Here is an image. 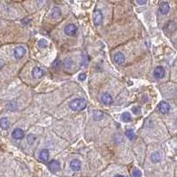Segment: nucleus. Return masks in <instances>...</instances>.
Returning a JSON list of instances; mask_svg holds the SVG:
<instances>
[{
    "mask_svg": "<svg viewBox=\"0 0 177 177\" xmlns=\"http://www.w3.org/2000/svg\"><path fill=\"white\" fill-rule=\"evenodd\" d=\"M114 177H125V176H122V175H116V176H114Z\"/></svg>",
    "mask_w": 177,
    "mask_h": 177,
    "instance_id": "nucleus-28",
    "label": "nucleus"
},
{
    "mask_svg": "<svg viewBox=\"0 0 177 177\" xmlns=\"http://www.w3.org/2000/svg\"><path fill=\"white\" fill-rule=\"evenodd\" d=\"M154 76L157 79H161L165 75V69L162 67H157L154 69Z\"/></svg>",
    "mask_w": 177,
    "mask_h": 177,
    "instance_id": "nucleus-8",
    "label": "nucleus"
},
{
    "mask_svg": "<svg viewBox=\"0 0 177 177\" xmlns=\"http://www.w3.org/2000/svg\"><path fill=\"white\" fill-rule=\"evenodd\" d=\"M0 127H1L2 129H5V130L9 128L10 122H9L7 118H2L1 120H0Z\"/></svg>",
    "mask_w": 177,
    "mask_h": 177,
    "instance_id": "nucleus-14",
    "label": "nucleus"
},
{
    "mask_svg": "<svg viewBox=\"0 0 177 177\" xmlns=\"http://www.w3.org/2000/svg\"><path fill=\"white\" fill-rule=\"evenodd\" d=\"M114 61H115V63L118 64V65L123 64L124 61H125V57H124V55H123L121 52H117V53L114 55Z\"/></svg>",
    "mask_w": 177,
    "mask_h": 177,
    "instance_id": "nucleus-13",
    "label": "nucleus"
},
{
    "mask_svg": "<svg viewBox=\"0 0 177 177\" xmlns=\"http://www.w3.org/2000/svg\"><path fill=\"white\" fill-rule=\"evenodd\" d=\"M159 111H160L161 113L165 114V113H167L169 112V110H170V105H169L166 102L162 101V102H160L159 105Z\"/></svg>",
    "mask_w": 177,
    "mask_h": 177,
    "instance_id": "nucleus-7",
    "label": "nucleus"
},
{
    "mask_svg": "<svg viewBox=\"0 0 177 177\" xmlns=\"http://www.w3.org/2000/svg\"><path fill=\"white\" fill-rule=\"evenodd\" d=\"M86 105H87V103L82 98H75L69 104V107L73 111H81L85 109Z\"/></svg>",
    "mask_w": 177,
    "mask_h": 177,
    "instance_id": "nucleus-1",
    "label": "nucleus"
},
{
    "mask_svg": "<svg viewBox=\"0 0 177 177\" xmlns=\"http://www.w3.org/2000/svg\"><path fill=\"white\" fill-rule=\"evenodd\" d=\"M169 10H170V6H169L168 3L163 2V3L160 4V6H159V12H160L161 14H163V15L167 14L168 12H169Z\"/></svg>",
    "mask_w": 177,
    "mask_h": 177,
    "instance_id": "nucleus-10",
    "label": "nucleus"
},
{
    "mask_svg": "<svg viewBox=\"0 0 177 177\" xmlns=\"http://www.w3.org/2000/svg\"><path fill=\"white\" fill-rule=\"evenodd\" d=\"M100 101L104 105H111L113 103V97L109 93H104L100 97Z\"/></svg>",
    "mask_w": 177,
    "mask_h": 177,
    "instance_id": "nucleus-5",
    "label": "nucleus"
},
{
    "mask_svg": "<svg viewBox=\"0 0 177 177\" xmlns=\"http://www.w3.org/2000/svg\"><path fill=\"white\" fill-rule=\"evenodd\" d=\"M39 158L42 161L48 160V159H49V152H48V150H46V149L42 150L41 152H40V154H39Z\"/></svg>",
    "mask_w": 177,
    "mask_h": 177,
    "instance_id": "nucleus-15",
    "label": "nucleus"
},
{
    "mask_svg": "<svg viewBox=\"0 0 177 177\" xmlns=\"http://www.w3.org/2000/svg\"><path fill=\"white\" fill-rule=\"evenodd\" d=\"M85 78H86V74H81L79 75V80L80 81H83V80H85Z\"/></svg>",
    "mask_w": 177,
    "mask_h": 177,
    "instance_id": "nucleus-26",
    "label": "nucleus"
},
{
    "mask_svg": "<svg viewBox=\"0 0 177 177\" xmlns=\"http://www.w3.org/2000/svg\"><path fill=\"white\" fill-rule=\"evenodd\" d=\"M26 54V49L24 47H16L14 49V52H13V55H14V58L19 59H21L24 57V55Z\"/></svg>",
    "mask_w": 177,
    "mask_h": 177,
    "instance_id": "nucleus-4",
    "label": "nucleus"
},
{
    "mask_svg": "<svg viewBox=\"0 0 177 177\" xmlns=\"http://www.w3.org/2000/svg\"><path fill=\"white\" fill-rule=\"evenodd\" d=\"M103 21V15L102 13L99 10H95L93 13V22L95 26H99L102 23Z\"/></svg>",
    "mask_w": 177,
    "mask_h": 177,
    "instance_id": "nucleus-3",
    "label": "nucleus"
},
{
    "mask_svg": "<svg viewBox=\"0 0 177 177\" xmlns=\"http://www.w3.org/2000/svg\"><path fill=\"white\" fill-rule=\"evenodd\" d=\"M77 31H78V28L74 24H69L64 29L65 34L67 35H68V36H74V35H75L76 33H77Z\"/></svg>",
    "mask_w": 177,
    "mask_h": 177,
    "instance_id": "nucleus-2",
    "label": "nucleus"
},
{
    "mask_svg": "<svg viewBox=\"0 0 177 177\" xmlns=\"http://www.w3.org/2000/svg\"><path fill=\"white\" fill-rule=\"evenodd\" d=\"M104 117V113L101 111H96L93 113V118L95 120H100Z\"/></svg>",
    "mask_w": 177,
    "mask_h": 177,
    "instance_id": "nucleus-19",
    "label": "nucleus"
},
{
    "mask_svg": "<svg viewBox=\"0 0 177 177\" xmlns=\"http://www.w3.org/2000/svg\"><path fill=\"white\" fill-rule=\"evenodd\" d=\"M132 175H133V177H141L142 173H141V171L139 169L135 168L134 170L132 171Z\"/></svg>",
    "mask_w": 177,
    "mask_h": 177,
    "instance_id": "nucleus-22",
    "label": "nucleus"
},
{
    "mask_svg": "<svg viewBox=\"0 0 177 177\" xmlns=\"http://www.w3.org/2000/svg\"><path fill=\"white\" fill-rule=\"evenodd\" d=\"M81 161L78 160V159H74L70 162V167L72 170L74 171H78L81 169Z\"/></svg>",
    "mask_w": 177,
    "mask_h": 177,
    "instance_id": "nucleus-12",
    "label": "nucleus"
},
{
    "mask_svg": "<svg viewBox=\"0 0 177 177\" xmlns=\"http://www.w3.org/2000/svg\"><path fill=\"white\" fill-rule=\"evenodd\" d=\"M63 65L65 68H71L73 66V60L69 58H67L64 61H63Z\"/></svg>",
    "mask_w": 177,
    "mask_h": 177,
    "instance_id": "nucleus-20",
    "label": "nucleus"
},
{
    "mask_svg": "<svg viewBox=\"0 0 177 177\" xmlns=\"http://www.w3.org/2000/svg\"><path fill=\"white\" fill-rule=\"evenodd\" d=\"M126 137L130 140H133V139L136 138V135H135L134 131L131 130V129H128V130L126 131Z\"/></svg>",
    "mask_w": 177,
    "mask_h": 177,
    "instance_id": "nucleus-21",
    "label": "nucleus"
},
{
    "mask_svg": "<svg viewBox=\"0 0 177 177\" xmlns=\"http://www.w3.org/2000/svg\"><path fill=\"white\" fill-rule=\"evenodd\" d=\"M35 140V137L34 135L30 134V135L28 136V144H33Z\"/></svg>",
    "mask_w": 177,
    "mask_h": 177,
    "instance_id": "nucleus-24",
    "label": "nucleus"
},
{
    "mask_svg": "<svg viewBox=\"0 0 177 177\" xmlns=\"http://www.w3.org/2000/svg\"><path fill=\"white\" fill-rule=\"evenodd\" d=\"M32 75H33V77H34L35 79H39V78H41V77L43 75V71H42V68L36 67L33 68Z\"/></svg>",
    "mask_w": 177,
    "mask_h": 177,
    "instance_id": "nucleus-11",
    "label": "nucleus"
},
{
    "mask_svg": "<svg viewBox=\"0 0 177 177\" xmlns=\"http://www.w3.org/2000/svg\"><path fill=\"white\" fill-rule=\"evenodd\" d=\"M61 15V12H60V9L58 8V7H54L52 11V17L54 18V19H59Z\"/></svg>",
    "mask_w": 177,
    "mask_h": 177,
    "instance_id": "nucleus-17",
    "label": "nucleus"
},
{
    "mask_svg": "<svg viewBox=\"0 0 177 177\" xmlns=\"http://www.w3.org/2000/svg\"><path fill=\"white\" fill-rule=\"evenodd\" d=\"M38 45L39 47L41 48H45L47 46V41L44 40V39H41L39 42H38Z\"/></svg>",
    "mask_w": 177,
    "mask_h": 177,
    "instance_id": "nucleus-23",
    "label": "nucleus"
},
{
    "mask_svg": "<svg viewBox=\"0 0 177 177\" xmlns=\"http://www.w3.org/2000/svg\"><path fill=\"white\" fill-rule=\"evenodd\" d=\"M131 115H130V113H127V112H126V113H122V115H121V120H122V121H124V122H130L131 121Z\"/></svg>",
    "mask_w": 177,
    "mask_h": 177,
    "instance_id": "nucleus-18",
    "label": "nucleus"
},
{
    "mask_svg": "<svg viewBox=\"0 0 177 177\" xmlns=\"http://www.w3.org/2000/svg\"><path fill=\"white\" fill-rule=\"evenodd\" d=\"M161 158H162V156H161V154H160L159 152H153V153L152 154V157H151L152 160L154 163L159 162V161L161 160Z\"/></svg>",
    "mask_w": 177,
    "mask_h": 177,
    "instance_id": "nucleus-16",
    "label": "nucleus"
},
{
    "mask_svg": "<svg viewBox=\"0 0 177 177\" xmlns=\"http://www.w3.org/2000/svg\"><path fill=\"white\" fill-rule=\"evenodd\" d=\"M12 137L14 139L21 140L24 137V131L21 128H15L12 133Z\"/></svg>",
    "mask_w": 177,
    "mask_h": 177,
    "instance_id": "nucleus-6",
    "label": "nucleus"
},
{
    "mask_svg": "<svg viewBox=\"0 0 177 177\" xmlns=\"http://www.w3.org/2000/svg\"><path fill=\"white\" fill-rule=\"evenodd\" d=\"M147 0H137V2L138 5H144L146 3Z\"/></svg>",
    "mask_w": 177,
    "mask_h": 177,
    "instance_id": "nucleus-27",
    "label": "nucleus"
},
{
    "mask_svg": "<svg viewBox=\"0 0 177 177\" xmlns=\"http://www.w3.org/2000/svg\"><path fill=\"white\" fill-rule=\"evenodd\" d=\"M59 166H60L59 162L57 160H52L48 164V167L52 172H57L59 169Z\"/></svg>",
    "mask_w": 177,
    "mask_h": 177,
    "instance_id": "nucleus-9",
    "label": "nucleus"
},
{
    "mask_svg": "<svg viewBox=\"0 0 177 177\" xmlns=\"http://www.w3.org/2000/svg\"><path fill=\"white\" fill-rule=\"evenodd\" d=\"M132 111H133V113L138 114V113H140V107H138V106H134V107L132 108Z\"/></svg>",
    "mask_w": 177,
    "mask_h": 177,
    "instance_id": "nucleus-25",
    "label": "nucleus"
}]
</instances>
